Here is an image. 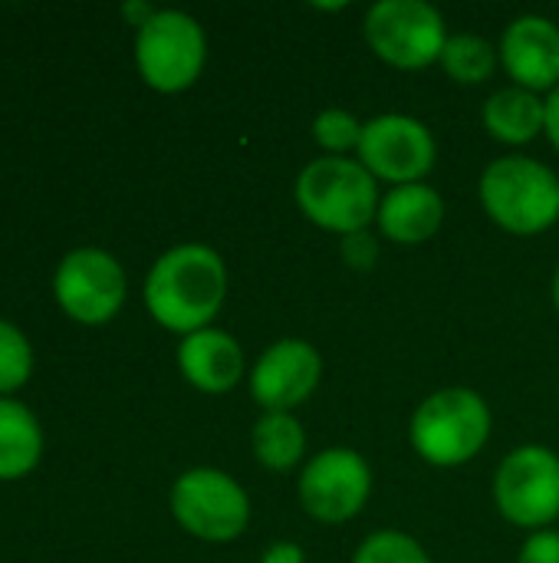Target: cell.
<instances>
[{
	"label": "cell",
	"instance_id": "6da1fadb",
	"mask_svg": "<svg viewBox=\"0 0 559 563\" xmlns=\"http://www.w3.org/2000/svg\"><path fill=\"white\" fill-rule=\"evenodd\" d=\"M227 297V267L208 244H178L165 251L145 277V307L171 333L211 327Z\"/></svg>",
	"mask_w": 559,
	"mask_h": 563
},
{
	"label": "cell",
	"instance_id": "7a4b0ae2",
	"mask_svg": "<svg viewBox=\"0 0 559 563\" xmlns=\"http://www.w3.org/2000/svg\"><path fill=\"white\" fill-rule=\"evenodd\" d=\"M297 205L300 211L323 231L339 238L369 231L379 218V185L372 172L359 158L326 155L313 158L297 178Z\"/></svg>",
	"mask_w": 559,
	"mask_h": 563
},
{
	"label": "cell",
	"instance_id": "3957f363",
	"mask_svg": "<svg viewBox=\"0 0 559 563\" xmlns=\"http://www.w3.org/2000/svg\"><path fill=\"white\" fill-rule=\"evenodd\" d=\"M478 195L488 218L521 238L544 234L559 218L557 172L530 155L494 158L481 175Z\"/></svg>",
	"mask_w": 559,
	"mask_h": 563
},
{
	"label": "cell",
	"instance_id": "277c9868",
	"mask_svg": "<svg viewBox=\"0 0 559 563\" xmlns=\"http://www.w3.org/2000/svg\"><path fill=\"white\" fill-rule=\"evenodd\" d=\"M412 449L438 468L471 462L491 439V406L478 389L448 386L432 393L412 416Z\"/></svg>",
	"mask_w": 559,
	"mask_h": 563
},
{
	"label": "cell",
	"instance_id": "5b68a950",
	"mask_svg": "<svg viewBox=\"0 0 559 563\" xmlns=\"http://www.w3.org/2000/svg\"><path fill=\"white\" fill-rule=\"evenodd\" d=\"M372 53L395 69H425L441 59L448 23L438 7L425 0H379L362 23Z\"/></svg>",
	"mask_w": 559,
	"mask_h": 563
},
{
	"label": "cell",
	"instance_id": "8992f818",
	"mask_svg": "<svg viewBox=\"0 0 559 563\" xmlns=\"http://www.w3.org/2000/svg\"><path fill=\"white\" fill-rule=\"evenodd\" d=\"M208 59L204 26L185 10H158L135 36V66L158 92H185Z\"/></svg>",
	"mask_w": 559,
	"mask_h": 563
},
{
	"label": "cell",
	"instance_id": "52a82bcc",
	"mask_svg": "<svg viewBox=\"0 0 559 563\" xmlns=\"http://www.w3.org/2000/svg\"><path fill=\"white\" fill-rule=\"evenodd\" d=\"M171 515L191 538L227 544L247 531L250 498L221 468H188L171 485Z\"/></svg>",
	"mask_w": 559,
	"mask_h": 563
},
{
	"label": "cell",
	"instance_id": "ba28073f",
	"mask_svg": "<svg viewBox=\"0 0 559 563\" xmlns=\"http://www.w3.org/2000/svg\"><path fill=\"white\" fill-rule=\"evenodd\" d=\"M494 505L514 528L547 531L559 518V455L547 445H517L494 475Z\"/></svg>",
	"mask_w": 559,
	"mask_h": 563
},
{
	"label": "cell",
	"instance_id": "9c48e42d",
	"mask_svg": "<svg viewBox=\"0 0 559 563\" xmlns=\"http://www.w3.org/2000/svg\"><path fill=\"white\" fill-rule=\"evenodd\" d=\"M372 495V468L369 462L346 445L323 449L306 462L297 482L300 508L320 525H346L353 521Z\"/></svg>",
	"mask_w": 559,
	"mask_h": 563
},
{
	"label": "cell",
	"instance_id": "30bf717a",
	"mask_svg": "<svg viewBox=\"0 0 559 563\" xmlns=\"http://www.w3.org/2000/svg\"><path fill=\"white\" fill-rule=\"evenodd\" d=\"M356 155L372 172L376 181H392L399 188V185L425 181V175L435 168L438 145L422 119L385 112L362 122V139Z\"/></svg>",
	"mask_w": 559,
	"mask_h": 563
},
{
	"label": "cell",
	"instance_id": "8fae6325",
	"mask_svg": "<svg viewBox=\"0 0 559 563\" xmlns=\"http://www.w3.org/2000/svg\"><path fill=\"white\" fill-rule=\"evenodd\" d=\"M59 307L76 323H109L125 303V271L122 264L99 247L69 251L53 277Z\"/></svg>",
	"mask_w": 559,
	"mask_h": 563
},
{
	"label": "cell",
	"instance_id": "7c38bea8",
	"mask_svg": "<svg viewBox=\"0 0 559 563\" xmlns=\"http://www.w3.org/2000/svg\"><path fill=\"white\" fill-rule=\"evenodd\" d=\"M323 379V356L300 336L277 340L250 369V396L264 412H293Z\"/></svg>",
	"mask_w": 559,
	"mask_h": 563
},
{
	"label": "cell",
	"instance_id": "4fadbf2b",
	"mask_svg": "<svg viewBox=\"0 0 559 563\" xmlns=\"http://www.w3.org/2000/svg\"><path fill=\"white\" fill-rule=\"evenodd\" d=\"M497 53L514 86H524L530 92H554L559 86V26L550 16H514L504 26Z\"/></svg>",
	"mask_w": 559,
	"mask_h": 563
},
{
	"label": "cell",
	"instance_id": "5bb4252c",
	"mask_svg": "<svg viewBox=\"0 0 559 563\" xmlns=\"http://www.w3.org/2000/svg\"><path fill=\"white\" fill-rule=\"evenodd\" d=\"M178 369L194 389L221 396V393H231L244 379L247 363H244L241 343L227 330L204 327L198 333L181 336V343H178Z\"/></svg>",
	"mask_w": 559,
	"mask_h": 563
},
{
	"label": "cell",
	"instance_id": "9a60e30c",
	"mask_svg": "<svg viewBox=\"0 0 559 563\" xmlns=\"http://www.w3.org/2000/svg\"><path fill=\"white\" fill-rule=\"evenodd\" d=\"M376 224L395 244H425L445 224V198L425 181L399 185L379 201Z\"/></svg>",
	"mask_w": 559,
	"mask_h": 563
},
{
	"label": "cell",
	"instance_id": "2e32d148",
	"mask_svg": "<svg viewBox=\"0 0 559 563\" xmlns=\"http://www.w3.org/2000/svg\"><path fill=\"white\" fill-rule=\"evenodd\" d=\"M484 129L504 145H527L547 129V99L524 86H504L481 109Z\"/></svg>",
	"mask_w": 559,
	"mask_h": 563
},
{
	"label": "cell",
	"instance_id": "e0dca14e",
	"mask_svg": "<svg viewBox=\"0 0 559 563\" xmlns=\"http://www.w3.org/2000/svg\"><path fill=\"white\" fill-rule=\"evenodd\" d=\"M40 455L43 429L36 416L16 399H0V482L30 475Z\"/></svg>",
	"mask_w": 559,
	"mask_h": 563
},
{
	"label": "cell",
	"instance_id": "ac0fdd59",
	"mask_svg": "<svg viewBox=\"0 0 559 563\" xmlns=\"http://www.w3.org/2000/svg\"><path fill=\"white\" fill-rule=\"evenodd\" d=\"M254 455L270 472H293L306 455V432L293 412H264L250 432Z\"/></svg>",
	"mask_w": 559,
	"mask_h": 563
},
{
	"label": "cell",
	"instance_id": "d6986e66",
	"mask_svg": "<svg viewBox=\"0 0 559 563\" xmlns=\"http://www.w3.org/2000/svg\"><path fill=\"white\" fill-rule=\"evenodd\" d=\"M438 63L445 66V73L455 82L478 86V82H488L497 73L501 53L478 33H451Z\"/></svg>",
	"mask_w": 559,
	"mask_h": 563
},
{
	"label": "cell",
	"instance_id": "ffe728a7",
	"mask_svg": "<svg viewBox=\"0 0 559 563\" xmlns=\"http://www.w3.org/2000/svg\"><path fill=\"white\" fill-rule=\"evenodd\" d=\"M353 563H432V558L412 534L385 528V531L369 534L356 548Z\"/></svg>",
	"mask_w": 559,
	"mask_h": 563
},
{
	"label": "cell",
	"instance_id": "44dd1931",
	"mask_svg": "<svg viewBox=\"0 0 559 563\" xmlns=\"http://www.w3.org/2000/svg\"><path fill=\"white\" fill-rule=\"evenodd\" d=\"M313 139L320 148H326L329 155H346L349 148H359V139H362V122L339 109V106H329L323 109L316 119H313Z\"/></svg>",
	"mask_w": 559,
	"mask_h": 563
},
{
	"label": "cell",
	"instance_id": "7402d4cb",
	"mask_svg": "<svg viewBox=\"0 0 559 563\" xmlns=\"http://www.w3.org/2000/svg\"><path fill=\"white\" fill-rule=\"evenodd\" d=\"M30 369H33V350L26 336L13 323L0 320V396L20 389L30 379Z\"/></svg>",
	"mask_w": 559,
	"mask_h": 563
},
{
	"label": "cell",
	"instance_id": "603a6c76",
	"mask_svg": "<svg viewBox=\"0 0 559 563\" xmlns=\"http://www.w3.org/2000/svg\"><path fill=\"white\" fill-rule=\"evenodd\" d=\"M339 254H343L346 267H353V271H372L376 261H379V241L369 231H356V234H346L339 241Z\"/></svg>",
	"mask_w": 559,
	"mask_h": 563
},
{
	"label": "cell",
	"instance_id": "cb8c5ba5",
	"mask_svg": "<svg viewBox=\"0 0 559 563\" xmlns=\"http://www.w3.org/2000/svg\"><path fill=\"white\" fill-rule=\"evenodd\" d=\"M517 563H559V531H534L524 541Z\"/></svg>",
	"mask_w": 559,
	"mask_h": 563
},
{
	"label": "cell",
	"instance_id": "d4e9b609",
	"mask_svg": "<svg viewBox=\"0 0 559 563\" xmlns=\"http://www.w3.org/2000/svg\"><path fill=\"white\" fill-rule=\"evenodd\" d=\"M260 563H306V554H303V548L293 544V541H273V544L264 548Z\"/></svg>",
	"mask_w": 559,
	"mask_h": 563
},
{
	"label": "cell",
	"instance_id": "484cf974",
	"mask_svg": "<svg viewBox=\"0 0 559 563\" xmlns=\"http://www.w3.org/2000/svg\"><path fill=\"white\" fill-rule=\"evenodd\" d=\"M155 13H158V10H155L152 3H145V0H128V3L122 7V16H125L132 26H138V30H142Z\"/></svg>",
	"mask_w": 559,
	"mask_h": 563
},
{
	"label": "cell",
	"instance_id": "4316f807",
	"mask_svg": "<svg viewBox=\"0 0 559 563\" xmlns=\"http://www.w3.org/2000/svg\"><path fill=\"white\" fill-rule=\"evenodd\" d=\"M547 139H550V145L559 152V86L547 96Z\"/></svg>",
	"mask_w": 559,
	"mask_h": 563
},
{
	"label": "cell",
	"instance_id": "83f0119b",
	"mask_svg": "<svg viewBox=\"0 0 559 563\" xmlns=\"http://www.w3.org/2000/svg\"><path fill=\"white\" fill-rule=\"evenodd\" d=\"M313 7H316V10H346V3H320V0H316Z\"/></svg>",
	"mask_w": 559,
	"mask_h": 563
},
{
	"label": "cell",
	"instance_id": "f1b7e54d",
	"mask_svg": "<svg viewBox=\"0 0 559 563\" xmlns=\"http://www.w3.org/2000/svg\"><path fill=\"white\" fill-rule=\"evenodd\" d=\"M554 303H557V313H559V264H557V274H554Z\"/></svg>",
	"mask_w": 559,
	"mask_h": 563
}]
</instances>
